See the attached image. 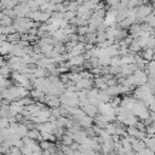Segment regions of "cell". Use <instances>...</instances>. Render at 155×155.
Masks as SVG:
<instances>
[{"mask_svg": "<svg viewBox=\"0 0 155 155\" xmlns=\"http://www.w3.org/2000/svg\"><path fill=\"white\" fill-rule=\"evenodd\" d=\"M13 12H15L16 18L17 17H27V15L30 12V8H29V6L27 4L19 2L13 7Z\"/></svg>", "mask_w": 155, "mask_h": 155, "instance_id": "6da1fadb", "label": "cell"}, {"mask_svg": "<svg viewBox=\"0 0 155 155\" xmlns=\"http://www.w3.org/2000/svg\"><path fill=\"white\" fill-rule=\"evenodd\" d=\"M93 78H82L76 82V86L80 90H91L93 87Z\"/></svg>", "mask_w": 155, "mask_h": 155, "instance_id": "7a4b0ae2", "label": "cell"}, {"mask_svg": "<svg viewBox=\"0 0 155 155\" xmlns=\"http://www.w3.org/2000/svg\"><path fill=\"white\" fill-rule=\"evenodd\" d=\"M85 62H86V59H85L84 54H79V56L69 58L68 62H67V65L69 68H71V67H82L85 64Z\"/></svg>", "mask_w": 155, "mask_h": 155, "instance_id": "3957f363", "label": "cell"}, {"mask_svg": "<svg viewBox=\"0 0 155 155\" xmlns=\"http://www.w3.org/2000/svg\"><path fill=\"white\" fill-rule=\"evenodd\" d=\"M81 109L84 110V113H85L86 115L92 116V117H94L96 114L98 113V107L94 105V104H91V103H87V104L81 105Z\"/></svg>", "mask_w": 155, "mask_h": 155, "instance_id": "277c9868", "label": "cell"}, {"mask_svg": "<svg viewBox=\"0 0 155 155\" xmlns=\"http://www.w3.org/2000/svg\"><path fill=\"white\" fill-rule=\"evenodd\" d=\"M29 96H30L34 101H36V102H41V103L45 102V93H44L42 91L38 90V88H31L30 92H29Z\"/></svg>", "mask_w": 155, "mask_h": 155, "instance_id": "5b68a950", "label": "cell"}, {"mask_svg": "<svg viewBox=\"0 0 155 155\" xmlns=\"http://www.w3.org/2000/svg\"><path fill=\"white\" fill-rule=\"evenodd\" d=\"M128 28H130V29H128L130 35H131L133 39H136V38L139 36V34H140V31H142V29H140V23H133V24H131Z\"/></svg>", "mask_w": 155, "mask_h": 155, "instance_id": "8992f818", "label": "cell"}, {"mask_svg": "<svg viewBox=\"0 0 155 155\" xmlns=\"http://www.w3.org/2000/svg\"><path fill=\"white\" fill-rule=\"evenodd\" d=\"M79 124H80V126L84 127V128L91 127V126H93V117H92V116H88V115H85V116L79 121Z\"/></svg>", "mask_w": 155, "mask_h": 155, "instance_id": "52a82bcc", "label": "cell"}, {"mask_svg": "<svg viewBox=\"0 0 155 155\" xmlns=\"http://www.w3.org/2000/svg\"><path fill=\"white\" fill-rule=\"evenodd\" d=\"M27 137H29V138H31V139H35V140H42L41 133H40L36 128H30V130H28Z\"/></svg>", "mask_w": 155, "mask_h": 155, "instance_id": "ba28073f", "label": "cell"}, {"mask_svg": "<svg viewBox=\"0 0 155 155\" xmlns=\"http://www.w3.org/2000/svg\"><path fill=\"white\" fill-rule=\"evenodd\" d=\"M153 54H154V50L153 48H143V51L140 52V56L145 59V61H153Z\"/></svg>", "mask_w": 155, "mask_h": 155, "instance_id": "9c48e42d", "label": "cell"}, {"mask_svg": "<svg viewBox=\"0 0 155 155\" xmlns=\"http://www.w3.org/2000/svg\"><path fill=\"white\" fill-rule=\"evenodd\" d=\"M11 73H12V69L10 68V65L8 64H4L2 67H0V75L2 76V78H8V76H11Z\"/></svg>", "mask_w": 155, "mask_h": 155, "instance_id": "30bf717a", "label": "cell"}, {"mask_svg": "<svg viewBox=\"0 0 155 155\" xmlns=\"http://www.w3.org/2000/svg\"><path fill=\"white\" fill-rule=\"evenodd\" d=\"M105 40H107V33H105V30H98L97 31V36H96V44L97 45H101Z\"/></svg>", "mask_w": 155, "mask_h": 155, "instance_id": "8fae6325", "label": "cell"}, {"mask_svg": "<svg viewBox=\"0 0 155 155\" xmlns=\"http://www.w3.org/2000/svg\"><path fill=\"white\" fill-rule=\"evenodd\" d=\"M21 35L22 34H19V33H12V34H10V35H7V41L8 42H11V44H17L19 40H21Z\"/></svg>", "mask_w": 155, "mask_h": 155, "instance_id": "7c38bea8", "label": "cell"}, {"mask_svg": "<svg viewBox=\"0 0 155 155\" xmlns=\"http://www.w3.org/2000/svg\"><path fill=\"white\" fill-rule=\"evenodd\" d=\"M52 133L54 134V137L56 138H61L64 133H65V131H64V127H58V126H54L53 127V130H52Z\"/></svg>", "mask_w": 155, "mask_h": 155, "instance_id": "4fadbf2b", "label": "cell"}, {"mask_svg": "<svg viewBox=\"0 0 155 155\" xmlns=\"http://www.w3.org/2000/svg\"><path fill=\"white\" fill-rule=\"evenodd\" d=\"M76 16H78V13L74 12V11H65V12H63V19H65L67 22H70Z\"/></svg>", "mask_w": 155, "mask_h": 155, "instance_id": "5bb4252c", "label": "cell"}, {"mask_svg": "<svg viewBox=\"0 0 155 155\" xmlns=\"http://www.w3.org/2000/svg\"><path fill=\"white\" fill-rule=\"evenodd\" d=\"M12 23H13V18H11V17H8V16H5V15H4V17H2L1 21H0V25H2V27L12 25Z\"/></svg>", "mask_w": 155, "mask_h": 155, "instance_id": "9a60e30c", "label": "cell"}, {"mask_svg": "<svg viewBox=\"0 0 155 155\" xmlns=\"http://www.w3.org/2000/svg\"><path fill=\"white\" fill-rule=\"evenodd\" d=\"M88 33V24L87 25H80V27H76V34L80 35V36H84Z\"/></svg>", "mask_w": 155, "mask_h": 155, "instance_id": "2e32d148", "label": "cell"}, {"mask_svg": "<svg viewBox=\"0 0 155 155\" xmlns=\"http://www.w3.org/2000/svg\"><path fill=\"white\" fill-rule=\"evenodd\" d=\"M147 48H153L154 50V47H155V38L154 36H150L149 39H148V41H147V46H145Z\"/></svg>", "mask_w": 155, "mask_h": 155, "instance_id": "e0dca14e", "label": "cell"}, {"mask_svg": "<svg viewBox=\"0 0 155 155\" xmlns=\"http://www.w3.org/2000/svg\"><path fill=\"white\" fill-rule=\"evenodd\" d=\"M119 1H120V0H105V4H107L109 7H113V6L117 5Z\"/></svg>", "mask_w": 155, "mask_h": 155, "instance_id": "ac0fdd59", "label": "cell"}, {"mask_svg": "<svg viewBox=\"0 0 155 155\" xmlns=\"http://www.w3.org/2000/svg\"><path fill=\"white\" fill-rule=\"evenodd\" d=\"M6 153H7V149L2 145V143H0V155L1 154H6Z\"/></svg>", "mask_w": 155, "mask_h": 155, "instance_id": "d6986e66", "label": "cell"}, {"mask_svg": "<svg viewBox=\"0 0 155 155\" xmlns=\"http://www.w3.org/2000/svg\"><path fill=\"white\" fill-rule=\"evenodd\" d=\"M4 64H6V62H5V59H4V56L0 54V67H2Z\"/></svg>", "mask_w": 155, "mask_h": 155, "instance_id": "ffe728a7", "label": "cell"}, {"mask_svg": "<svg viewBox=\"0 0 155 155\" xmlns=\"http://www.w3.org/2000/svg\"><path fill=\"white\" fill-rule=\"evenodd\" d=\"M31 155H44V154H42V150H39V151H33Z\"/></svg>", "mask_w": 155, "mask_h": 155, "instance_id": "44dd1931", "label": "cell"}, {"mask_svg": "<svg viewBox=\"0 0 155 155\" xmlns=\"http://www.w3.org/2000/svg\"><path fill=\"white\" fill-rule=\"evenodd\" d=\"M153 59L155 61V50H154V54H153Z\"/></svg>", "mask_w": 155, "mask_h": 155, "instance_id": "7402d4cb", "label": "cell"}, {"mask_svg": "<svg viewBox=\"0 0 155 155\" xmlns=\"http://www.w3.org/2000/svg\"><path fill=\"white\" fill-rule=\"evenodd\" d=\"M82 1H90V0H82Z\"/></svg>", "mask_w": 155, "mask_h": 155, "instance_id": "603a6c76", "label": "cell"}, {"mask_svg": "<svg viewBox=\"0 0 155 155\" xmlns=\"http://www.w3.org/2000/svg\"><path fill=\"white\" fill-rule=\"evenodd\" d=\"M154 153H155V148H154Z\"/></svg>", "mask_w": 155, "mask_h": 155, "instance_id": "cb8c5ba5", "label": "cell"}, {"mask_svg": "<svg viewBox=\"0 0 155 155\" xmlns=\"http://www.w3.org/2000/svg\"><path fill=\"white\" fill-rule=\"evenodd\" d=\"M154 97H155V93H154Z\"/></svg>", "mask_w": 155, "mask_h": 155, "instance_id": "d4e9b609", "label": "cell"}]
</instances>
